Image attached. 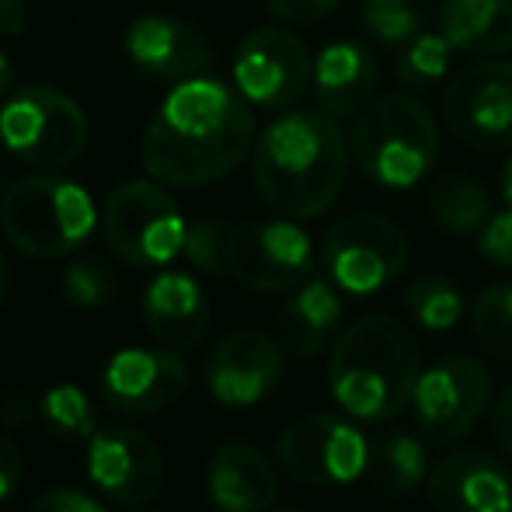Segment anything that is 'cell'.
Instances as JSON below:
<instances>
[{"instance_id": "obj_1", "label": "cell", "mask_w": 512, "mask_h": 512, "mask_svg": "<svg viewBox=\"0 0 512 512\" xmlns=\"http://www.w3.org/2000/svg\"><path fill=\"white\" fill-rule=\"evenodd\" d=\"M255 108L234 84L196 74L161 98L143 129L140 161L168 189H206L234 175L255 150Z\"/></svg>"}, {"instance_id": "obj_2", "label": "cell", "mask_w": 512, "mask_h": 512, "mask_svg": "<svg viewBox=\"0 0 512 512\" xmlns=\"http://www.w3.org/2000/svg\"><path fill=\"white\" fill-rule=\"evenodd\" d=\"M251 164L265 203L290 220H314L342 192L349 147L328 112L290 108L258 133Z\"/></svg>"}, {"instance_id": "obj_3", "label": "cell", "mask_w": 512, "mask_h": 512, "mask_svg": "<svg viewBox=\"0 0 512 512\" xmlns=\"http://www.w3.org/2000/svg\"><path fill=\"white\" fill-rule=\"evenodd\" d=\"M418 345L391 314H366L335 338L328 387L338 408L363 422H387L411 405Z\"/></svg>"}, {"instance_id": "obj_4", "label": "cell", "mask_w": 512, "mask_h": 512, "mask_svg": "<svg viewBox=\"0 0 512 512\" xmlns=\"http://www.w3.org/2000/svg\"><path fill=\"white\" fill-rule=\"evenodd\" d=\"M352 157L384 189H415L439 157V126L415 95H377L356 115Z\"/></svg>"}, {"instance_id": "obj_5", "label": "cell", "mask_w": 512, "mask_h": 512, "mask_svg": "<svg viewBox=\"0 0 512 512\" xmlns=\"http://www.w3.org/2000/svg\"><path fill=\"white\" fill-rule=\"evenodd\" d=\"M0 227L7 241L32 258H63L98 227V206L81 182L42 171L14 182L0 199Z\"/></svg>"}, {"instance_id": "obj_6", "label": "cell", "mask_w": 512, "mask_h": 512, "mask_svg": "<svg viewBox=\"0 0 512 512\" xmlns=\"http://www.w3.org/2000/svg\"><path fill=\"white\" fill-rule=\"evenodd\" d=\"M88 115L53 84H25L0 105V143L39 171H63L88 150Z\"/></svg>"}, {"instance_id": "obj_7", "label": "cell", "mask_w": 512, "mask_h": 512, "mask_svg": "<svg viewBox=\"0 0 512 512\" xmlns=\"http://www.w3.org/2000/svg\"><path fill=\"white\" fill-rule=\"evenodd\" d=\"M102 223L108 248L136 269H161L185 255L189 223L175 199L168 196V185L154 178L122 182L108 196Z\"/></svg>"}, {"instance_id": "obj_8", "label": "cell", "mask_w": 512, "mask_h": 512, "mask_svg": "<svg viewBox=\"0 0 512 512\" xmlns=\"http://www.w3.org/2000/svg\"><path fill=\"white\" fill-rule=\"evenodd\" d=\"M411 244L394 220L380 213H352L331 223L321 241V265L342 293L370 297L408 269Z\"/></svg>"}, {"instance_id": "obj_9", "label": "cell", "mask_w": 512, "mask_h": 512, "mask_svg": "<svg viewBox=\"0 0 512 512\" xmlns=\"http://www.w3.org/2000/svg\"><path fill=\"white\" fill-rule=\"evenodd\" d=\"M492 401V373L474 356H446L418 373L411 391V411L425 443H457L464 439Z\"/></svg>"}, {"instance_id": "obj_10", "label": "cell", "mask_w": 512, "mask_h": 512, "mask_svg": "<svg viewBox=\"0 0 512 512\" xmlns=\"http://www.w3.org/2000/svg\"><path fill=\"white\" fill-rule=\"evenodd\" d=\"M227 276L258 293H286L314 276V241L297 220H251L230 227Z\"/></svg>"}, {"instance_id": "obj_11", "label": "cell", "mask_w": 512, "mask_h": 512, "mask_svg": "<svg viewBox=\"0 0 512 512\" xmlns=\"http://www.w3.org/2000/svg\"><path fill=\"white\" fill-rule=\"evenodd\" d=\"M314 84V60L293 32L279 25L251 28L234 56V88L251 108L290 112Z\"/></svg>"}, {"instance_id": "obj_12", "label": "cell", "mask_w": 512, "mask_h": 512, "mask_svg": "<svg viewBox=\"0 0 512 512\" xmlns=\"http://www.w3.org/2000/svg\"><path fill=\"white\" fill-rule=\"evenodd\" d=\"M443 122L474 150H512V60H478L443 84Z\"/></svg>"}, {"instance_id": "obj_13", "label": "cell", "mask_w": 512, "mask_h": 512, "mask_svg": "<svg viewBox=\"0 0 512 512\" xmlns=\"http://www.w3.org/2000/svg\"><path fill=\"white\" fill-rule=\"evenodd\" d=\"M279 464L304 485H349L370 467V439L338 415H304L279 436Z\"/></svg>"}, {"instance_id": "obj_14", "label": "cell", "mask_w": 512, "mask_h": 512, "mask_svg": "<svg viewBox=\"0 0 512 512\" xmlns=\"http://www.w3.org/2000/svg\"><path fill=\"white\" fill-rule=\"evenodd\" d=\"M88 474L105 499L143 506L164 485V457L154 439L133 425H105L88 439Z\"/></svg>"}, {"instance_id": "obj_15", "label": "cell", "mask_w": 512, "mask_h": 512, "mask_svg": "<svg viewBox=\"0 0 512 512\" xmlns=\"http://www.w3.org/2000/svg\"><path fill=\"white\" fill-rule=\"evenodd\" d=\"M286 370L283 345L265 331H234L206 359V387L223 408H251L269 398Z\"/></svg>"}, {"instance_id": "obj_16", "label": "cell", "mask_w": 512, "mask_h": 512, "mask_svg": "<svg viewBox=\"0 0 512 512\" xmlns=\"http://www.w3.org/2000/svg\"><path fill=\"white\" fill-rule=\"evenodd\" d=\"M189 387V370L175 352L119 349L102 373L105 401L122 415H154L175 405Z\"/></svg>"}, {"instance_id": "obj_17", "label": "cell", "mask_w": 512, "mask_h": 512, "mask_svg": "<svg viewBox=\"0 0 512 512\" xmlns=\"http://www.w3.org/2000/svg\"><path fill=\"white\" fill-rule=\"evenodd\" d=\"M429 499L439 512H512V474L485 450L446 453L429 471Z\"/></svg>"}, {"instance_id": "obj_18", "label": "cell", "mask_w": 512, "mask_h": 512, "mask_svg": "<svg viewBox=\"0 0 512 512\" xmlns=\"http://www.w3.org/2000/svg\"><path fill=\"white\" fill-rule=\"evenodd\" d=\"M126 56L133 60V67L168 81L206 74L213 63L203 35L168 14H140L126 28Z\"/></svg>"}, {"instance_id": "obj_19", "label": "cell", "mask_w": 512, "mask_h": 512, "mask_svg": "<svg viewBox=\"0 0 512 512\" xmlns=\"http://www.w3.org/2000/svg\"><path fill=\"white\" fill-rule=\"evenodd\" d=\"M377 56L359 39H335L314 56V98L331 119H356L377 98Z\"/></svg>"}, {"instance_id": "obj_20", "label": "cell", "mask_w": 512, "mask_h": 512, "mask_svg": "<svg viewBox=\"0 0 512 512\" xmlns=\"http://www.w3.org/2000/svg\"><path fill=\"white\" fill-rule=\"evenodd\" d=\"M143 321L164 349H196L209 328V300L189 272H161L143 293Z\"/></svg>"}, {"instance_id": "obj_21", "label": "cell", "mask_w": 512, "mask_h": 512, "mask_svg": "<svg viewBox=\"0 0 512 512\" xmlns=\"http://www.w3.org/2000/svg\"><path fill=\"white\" fill-rule=\"evenodd\" d=\"M206 492L220 512H269L279 495V481L255 446L230 439L209 457Z\"/></svg>"}, {"instance_id": "obj_22", "label": "cell", "mask_w": 512, "mask_h": 512, "mask_svg": "<svg viewBox=\"0 0 512 512\" xmlns=\"http://www.w3.org/2000/svg\"><path fill=\"white\" fill-rule=\"evenodd\" d=\"M342 314H345L342 290L331 279L310 276L304 286L293 290V297L286 300L283 314H279L283 349L300 359L324 352L335 342L338 328H342Z\"/></svg>"}, {"instance_id": "obj_23", "label": "cell", "mask_w": 512, "mask_h": 512, "mask_svg": "<svg viewBox=\"0 0 512 512\" xmlns=\"http://www.w3.org/2000/svg\"><path fill=\"white\" fill-rule=\"evenodd\" d=\"M439 32L453 53L495 60L512 53V0H443Z\"/></svg>"}, {"instance_id": "obj_24", "label": "cell", "mask_w": 512, "mask_h": 512, "mask_svg": "<svg viewBox=\"0 0 512 512\" xmlns=\"http://www.w3.org/2000/svg\"><path fill=\"white\" fill-rule=\"evenodd\" d=\"M429 446L411 432H384L370 443V481L384 495H411L429 481Z\"/></svg>"}, {"instance_id": "obj_25", "label": "cell", "mask_w": 512, "mask_h": 512, "mask_svg": "<svg viewBox=\"0 0 512 512\" xmlns=\"http://www.w3.org/2000/svg\"><path fill=\"white\" fill-rule=\"evenodd\" d=\"M429 213L446 234L471 237L492 220V196L478 178L450 175L429 192Z\"/></svg>"}, {"instance_id": "obj_26", "label": "cell", "mask_w": 512, "mask_h": 512, "mask_svg": "<svg viewBox=\"0 0 512 512\" xmlns=\"http://www.w3.org/2000/svg\"><path fill=\"white\" fill-rule=\"evenodd\" d=\"M450 60H453V46L446 42V35L425 28L422 35H415V39L398 49L394 74H398V81L405 88L425 91L450 81Z\"/></svg>"}, {"instance_id": "obj_27", "label": "cell", "mask_w": 512, "mask_h": 512, "mask_svg": "<svg viewBox=\"0 0 512 512\" xmlns=\"http://www.w3.org/2000/svg\"><path fill=\"white\" fill-rule=\"evenodd\" d=\"M359 21L377 42L401 49L429 28V7L422 0H359Z\"/></svg>"}, {"instance_id": "obj_28", "label": "cell", "mask_w": 512, "mask_h": 512, "mask_svg": "<svg viewBox=\"0 0 512 512\" xmlns=\"http://www.w3.org/2000/svg\"><path fill=\"white\" fill-rule=\"evenodd\" d=\"M405 307L425 331H450L464 314V297L446 276H418L405 290Z\"/></svg>"}, {"instance_id": "obj_29", "label": "cell", "mask_w": 512, "mask_h": 512, "mask_svg": "<svg viewBox=\"0 0 512 512\" xmlns=\"http://www.w3.org/2000/svg\"><path fill=\"white\" fill-rule=\"evenodd\" d=\"M471 331L495 359L512 363V283H495L474 300Z\"/></svg>"}, {"instance_id": "obj_30", "label": "cell", "mask_w": 512, "mask_h": 512, "mask_svg": "<svg viewBox=\"0 0 512 512\" xmlns=\"http://www.w3.org/2000/svg\"><path fill=\"white\" fill-rule=\"evenodd\" d=\"M42 418L60 439H91L95 436V411L81 387L74 384H56L42 394Z\"/></svg>"}, {"instance_id": "obj_31", "label": "cell", "mask_w": 512, "mask_h": 512, "mask_svg": "<svg viewBox=\"0 0 512 512\" xmlns=\"http://www.w3.org/2000/svg\"><path fill=\"white\" fill-rule=\"evenodd\" d=\"M63 293H67V300L74 307L98 310L115 297V279L95 258H77L63 272Z\"/></svg>"}, {"instance_id": "obj_32", "label": "cell", "mask_w": 512, "mask_h": 512, "mask_svg": "<svg viewBox=\"0 0 512 512\" xmlns=\"http://www.w3.org/2000/svg\"><path fill=\"white\" fill-rule=\"evenodd\" d=\"M227 251H230V223L203 220L189 227L185 258H189L196 269L209 272V276H227Z\"/></svg>"}, {"instance_id": "obj_33", "label": "cell", "mask_w": 512, "mask_h": 512, "mask_svg": "<svg viewBox=\"0 0 512 512\" xmlns=\"http://www.w3.org/2000/svg\"><path fill=\"white\" fill-rule=\"evenodd\" d=\"M478 248L492 265L512 269V209L509 206L502 209V213H492V220L481 227Z\"/></svg>"}, {"instance_id": "obj_34", "label": "cell", "mask_w": 512, "mask_h": 512, "mask_svg": "<svg viewBox=\"0 0 512 512\" xmlns=\"http://www.w3.org/2000/svg\"><path fill=\"white\" fill-rule=\"evenodd\" d=\"M342 0H265L272 18H279L283 25H310V21L328 18Z\"/></svg>"}, {"instance_id": "obj_35", "label": "cell", "mask_w": 512, "mask_h": 512, "mask_svg": "<svg viewBox=\"0 0 512 512\" xmlns=\"http://www.w3.org/2000/svg\"><path fill=\"white\" fill-rule=\"evenodd\" d=\"M28 512H108L102 502L91 499L88 492H77V488H56V492L42 495Z\"/></svg>"}, {"instance_id": "obj_36", "label": "cell", "mask_w": 512, "mask_h": 512, "mask_svg": "<svg viewBox=\"0 0 512 512\" xmlns=\"http://www.w3.org/2000/svg\"><path fill=\"white\" fill-rule=\"evenodd\" d=\"M21 481H25V457H21V450L14 446L11 436L0 432V502L11 499Z\"/></svg>"}, {"instance_id": "obj_37", "label": "cell", "mask_w": 512, "mask_h": 512, "mask_svg": "<svg viewBox=\"0 0 512 512\" xmlns=\"http://www.w3.org/2000/svg\"><path fill=\"white\" fill-rule=\"evenodd\" d=\"M492 425H495V439H499V446L512 457V384L502 391L499 405H495Z\"/></svg>"}, {"instance_id": "obj_38", "label": "cell", "mask_w": 512, "mask_h": 512, "mask_svg": "<svg viewBox=\"0 0 512 512\" xmlns=\"http://www.w3.org/2000/svg\"><path fill=\"white\" fill-rule=\"evenodd\" d=\"M25 18H28V11L21 0H0V32L4 35L21 32V28H25Z\"/></svg>"}, {"instance_id": "obj_39", "label": "cell", "mask_w": 512, "mask_h": 512, "mask_svg": "<svg viewBox=\"0 0 512 512\" xmlns=\"http://www.w3.org/2000/svg\"><path fill=\"white\" fill-rule=\"evenodd\" d=\"M11 81H14L11 60H7V56L0 53V95H7V88H11Z\"/></svg>"}, {"instance_id": "obj_40", "label": "cell", "mask_w": 512, "mask_h": 512, "mask_svg": "<svg viewBox=\"0 0 512 512\" xmlns=\"http://www.w3.org/2000/svg\"><path fill=\"white\" fill-rule=\"evenodd\" d=\"M502 199H506V206L512 209V154H509L506 168H502Z\"/></svg>"}, {"instance_id": "obj_41", "label": "cell", "mask_w": 512, "mask_h": 512, "mask_svg": "<svg viewBox=\"0 0 512 512\" xmlns=\"http://www.w3.org/2000/svg\"><path fill=\"white\" fill-rule=\"evenodd\" d=\"M7 290H11V272H7V262L0 255V304L7 300Z\"/></svg>"}, {"instance_id": "obj_42", "label": "cell", "mask_w": 512, "mask_h": 512, "mask_svg": "<svg viewBox=\"0 0 512 512\" xmlns=\"http://www.w3.org/2000/svg\"><path fill=\"white\" fill-rule=\"evenodd\" d=\"M279 512H297V509H279Z\"/></svg>"}]
</instances>
